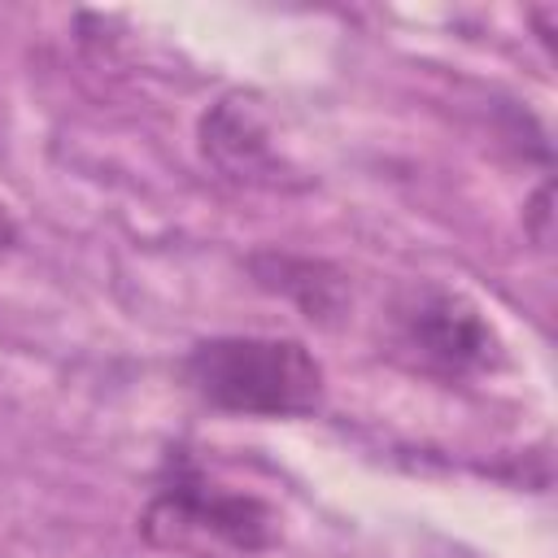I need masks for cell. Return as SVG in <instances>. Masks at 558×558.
<instances>
[{
    "label": "cell",
    "mask_w": 558,
    "mask_h": 558,
    "mask_svg": "<svg viewBox=\"0 0 558 558\" xmlns=\"http://www.w3.org/2000/svg\"><path fill=\"white\" fill-rule=\"evenodd\" d=\"M231 113H235V105H231ZM205 126H209V122H205ZM235 126H240L235 135H244V140H253V135H257V131H248V118H240V113H235ZM205 148H214V153L222 157L227 148H244V144H231V140H227L222 131L214 135V126H209V131H205ZM262 161H266V144H262V140H253V144H248V166L257 170Z\"/></svg>",
    "instance_id": "4"
},
{
    "label": "cell",
    "mask_w": 558,
    "mask_h": 558,
    "mask_svg": "<svg viewBox=\"0 0 558 558\" xmlns=\"http://www.w3.org/2000/svg\"><path fill=\"white\" fill-rule=\"evenodd\" d=\"M183 375L201 401L227 414L292 418L323 401V366L301 340L283 336H214L201 340Z\"/></svg>",
    "instance_id": "1"
},
{
    "label": "cell",
    "mask_w": 558,
    "mask_h": 558,
    "mask_svg": "<svg viewBox=\"0 0 558 558\" xmlns=\"http://www.w3.org/2000/svg\"><path fill=\"white\" fill-rule=\"evenodd\" d=\"M397 336L418 357V366L436 375H471L497 362V336L484 314L449 288H414L397 310Z\"/></svg>",
    "instance_id": "2"
},
{
    "label": "cell",
    "mask_w": 558,
    "mask_h": 558,
    "mask_svg": "<svg viewBox=\"0 0 558 558\" xmlns=\"http://www.w3.org/2000/svg\"><path fill=\"white\" fill-rule=\"evenodd\" d=\"M13 240H17V227H13V218H9L4 209H0V253H4V248H9Z\"/></svg>",
    "instance_id": "5"
},
{
    "label": "cell",
    "mask_w": 558,
    "mask_h": 558,
    "mask_svg": "<svg viewBox=\"0 0 558 558\" xmlns=\"http://www.w3.org/2000/svg\"><path fill=\"white\" fill-rule=\"evenodd\" d=\"M161 523L174 532H205L235 549H262L270 541V510L257 497L209 484L192 458H170L166 466V480L148 506V532Z\"/></svg>",
    "instance_id": "3"
}]
</instances>
